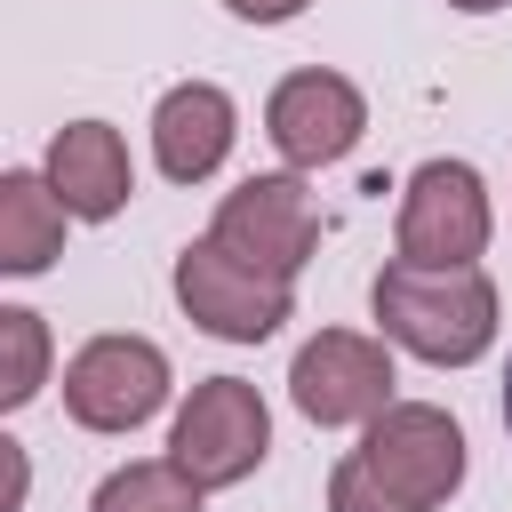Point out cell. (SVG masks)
I'll return each mask as SVG.
<instances>
[{
	"instance_id": "1",
	"label": "cell",
	"mask_w": 512,
	"mask_h": 512,
	"mask_svg": "<svg viewBox=\"0 0 512 512\" xmlns=\"http://www.w3.org/2000/svg\"><path fill=\"white\" fill-rule=\"evenodd\" d=\"M464 488V432L448 408L392 400L368 440L328 472V512H432Z\"/></svg>"
},
{
	"instance_id": "2",
	"label": "cell",
	"mask_w": 512,
	"mask_h": 512,
	"mask_svg": "<svg viewBox=\"0 0 512 512\" xmlns=\"http://www.w3.org/2000/svg\"><path fill=\"white\" fill-rule=\"evenodd\" d=\"M368 304H376V328L432 368H464L496 344V280L480 264H400L392 256L376 272Z\"/></svg>"
},
{
	"instance_id": "3",
	"label": "cell",
	"mask_w": 512,
	"mask_h": 512,
	"mask_svg": "<svg viewBox=\"0 0 512 512\" xmlns=\"http://www.w3.org/2000/svg\"><path fill=\"white\" fill-rule=\"evenodd\" d=\"M264 448H272V416H264L256 384H240V376L192 384V400L176 408V432H168V464L192 472L200 488L248 480V472L264 464Z\"/></svg>"
},
{
	"instance_id": "4",
	"label": "cell",
	"mask_w": 512,
	"mask_h": 512,
	"mask_svg": "<svg viewBox=\"0 0 512 512\" xmlns=\"http://www.w3.org/2000/svg\"><path fill=\"white\" fill-rule=\"evenodd\" d=\"M208 240H216V248H232L248 272H264V280H288V288H296V272H304V264H312V248H320V208H312V192H304L296 176H248V184H232V192H224V208H216Z\"/></svg>"
},
{
	"instance_id": "5",
	"label": "cell",
	"mask_w": 512,
	"mask_h": 512,
	"mask_svg": "<svg viewBox=\"0 0 512 512\" xmlns=\"http://www.w3.org/2000/svg\"><path fill=\"white\" fill-rule=\"evenodd\" d=\"M496 216H488V184L472 160H424L400 192V264H472L488 248Z\"/></svg>"
},
{
	"instance_id": "6",
	"label": "cell",
	"mask_w": 512,
	"mask_h": 512,
	"mask_svg": "<svg viewBox=\"0 0 512 512\" xmlns=\"http://www.w3.org/2000/svg\"><path fill=\"white\" fill-rule=\"evenodd\" d=\"M168 400V352L152 336H88L64 360V408L88 432H136Z\"/></svg>"
},
{
	"instance_id": "7",
	"label": "cell",
	"mask_w": 512,
	"mask_h": 512,
	"mask_svg": "<svg viewBox=\"0 0 512 512\" xmlns=\"http://www.w3.org/2000/svg\"><path fill=\"white\" fill-rule=\"evenodd\" d=\"M176 304H184V320H200L208 336H224V344H264L280 320H288V280H264V272H248L232 248H216V240H192L184 256H176Z\"/></svg>"
},
{
	"instance_id": "8",
	"label": "cell",
	"mask_w": 512,
	"mask_h": 512,
	"mask_svg": "<svg viewBox=\"0 0 512 512\" xmlns=\"http://www.w3.org/2000/svg\"><path fill=\"white\" fill-rule=\"evenodd\" d=\"M288 392L312 424H376L392 408V352L376 336H352V328H320L296 368H288Z\"/></svg>"
},
{
	"instance_id": "9",
	"label": "cell",
	"mask_w": 512,
	"mask_h": 512,
	"mask_svg": "<svg viewBox=\"0 0 512 512\" xmlns=\"http://www.w3.org/2000/svg\"><path fill=\"white\" fill-rule=\"evenodd\" d=\"M368 128V104L344 72H288L272 96H264V136L288 168H328L360 144Z\"/></svg>"
},
{
	"instance_id": "10",
	"label": "cell",
	"mask_w": 512,
	"mask_h": 512,
	"mask_svg": "<svg viewBox=\"0 0 512 512\" xmlns=\"http://www.w3.org/2000/svg\"><path fill=\"white\" fill-rule=\"evenodd\" d=\"M232 136H240V112H232V96H224L216 80H184V88H168L160 112H152V160H160L168 184L216 176L224 152H232Z\"/></svg>"
},
{
	"instance_id": "11",
	"label": "cell",
	"mask_w": 512,
	"mask_h": 512,
	"mask_svg": "<svg viewBox=\"0 0 512 512\" xmlns=\"http://www.w3.org/2000/svg\"><path fill=\"white\" fill-rule=\"evenodd\" d=\"M48 192H56L80 224L120 216L128 192H136V168H128L120 128H104V120H72V128H56V144H48Z\"/></svg>"
},
{
	"instance_id": "12",
	"label": "cell",
	"mask_w": 512,
	"mask_h": 512,
	"mask_svg": "<svg viewBox=\"0 0 512 512\" xmlns=\"http://www.w3.org/2000/svg\"><path fill=\"white\" fill-rule=\"evenodd\" d=\"M64 224H72V208L48 192V176H32V168L0 176V272H16V280L48 272L64 256Z\"/></svg>"
},
{
	"instance_id": "13",
	"label": "cell",
	"mask_w": 512,
	"mask_h": 512,
	"mask_svg": "<svg viewBox=\"0 0 512 512\" xmlns=\"http://www.w3.org/2000/svg\"><path fill=\"white\" fill-rule=\"evenodd\" d=\"M200 496H208V488L160 456V464H120V472H104V488H96L88 512H200Z\"/></svg>"
},
{
	"instance_id": "14",
	"label": "cell",
	"mask_w": 512,
	"mask_h": 512,
	"mask_svg": "<svg viewBox=\"0 0 512 512\" xmlns=\"http://www.w3.org/2000/svg\"><path fill=\"white\" fill-rule=\"evenodd\" d=\"M48 384V328L24 304H0V408H24Z\"/></svg>"
},
{
	"instance_id": "15",
	"label": "cell",
	"mask_w": 512,
	"mask_h": 512,
	"mask_svg": "<svg viewBox=\"0 0 512 512\" xmlns=\"http://www.w3.org/2000/svg\"><path fill=\"white\" fill-rule=\"evenodd\" d=\"M224 8H232V16H248V24H288L304 0H224Z\"/></svg>"
},
{
	"instance_id": "16",
	"label": "cell",
	"mask_w": 512,
	"mask_h": 512,
	"mask_svg": "<svg viewBox=\"0 0 512 512\" xmlns=\"http://www.w3.org/2000/svg\"><path fill=\"white\" fill-rule=\"evenodd\" d=\"M448 8H464V16H488V8H504V0H448Z\"/></svg>"
},
{
	"instance_id": "17",
	"label": "cell",
	"mask_w": 512,
	"mask_h": 512,
	"mask_svg": "<svg viewBox=\"0 0 512 512\" xmlns=\"http://www.w3.org/2000/svg\"><path fill=\"white\" fill-rule=\"evenodd\" d=\"M504 432H512V368H504Z\"/></svg>"
}]
</instances>
